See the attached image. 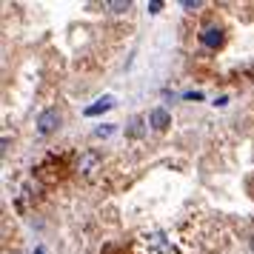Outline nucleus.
<instances>
[{"instance_id":"7ed1b4c3","label":"nucleus","mask_w":254,"mask_h":254,"mask_svg":"<svg viewBox=\"0 0 254 254\" xmlns=\"http://www.w3.org/2000/svg\"><path fill=\"white\" fill-rule=\"evenodd\" d=\"M112 106H115V97H112V94H106V97H100V100H94L92 106H86V112H83V115H86V117H97V115H103V112H109Z\"/></svg>"},{"instance_id":"f03ea898","label":"nucleus","mask_w":254,"mask_h":254,"mask_svg":"<svg viewBox=\"0 0 254 254\" xmlns=\"http://www.w3.org/2000/svg\"><path fill=\"white\" fill-rule=\"evenodd\" d=\"M149 126H151V128H157V131H166V128L172 126V115H169L166 109H151Z\"/></svg>"},{"instance_id":"39448f33","label":"nucleus","mask_w":254,"mask_h":254,"mask_svg":"<svg viewBox=\"0 0 254 254\" xmlns=\"http://www.w3.org/2000/svg\"><path fill=\"white\" fill-rule=\"evenodd\" d=\"M200 43L208 46V49H217L220 43H223V32H220V29H206V32L200 35Z\"/></svg>"},{"instance_id":"20e7f679","label":"nucleus","mask_w":254,"mask_h":254,"mask_svg":"<svg viewBox=\"0 0 254 254\" xmlns=\"http://www.w3.org/2000/svg\"><path fill=\"white\" fill-rule=\"evenodd\" d=\"M97 163H100V154H97V151H83L80 163H77V172L80 174H92L94 169H97Z\"/></svg>"},{"instance_id":"423d86ee","label":"nucleus","mask_w":254,"mask_h":254,"mask_svg":"<svg viewBox=\"0 0 254 254\" xmlns=\"http://www.w3.org/2000/svg\"><path fill=\"white\" fill-rule=\"evenodd\" d=\"M106 9H112L115 14H120V12H128V9H131V3H128V0H109V3H106Z\"/></svg>"},{"instance_id":"0eeeda50","label":"nucleus","mask_w":254,"mask_h":254,"mask_svg":"<svg viewBox=\"0 0 254 254\" xmlns=\"http://www.w3.org/2000/svg\"><path fill=\"white\" fill-rule=\"evenodd\" d=\"M112 131H115V128H112V126H109V123H106V126H100V128H97V131H94V134H97V137H109Z\"/></svg>"},{"instance_id":"1a4fd4ad","label":"nucleus","mask_w":254,"mask_h":254,"mask_svg":"<svg viewBox=\"0 0 254 254\" xmlns=\"http://www.w3.org/2000/svg\"><path fill=\"white\" fill-rule=\"evenodd\" d=\"M252 252H254V237H252Z\"/></svg>"},{"instance_id":"6e6552de","label":"nucleus","mask_w":254,"mask_h":254,"mask_svg":"<svg viewBox=\"0 0 254 254\" xmlns=\"http://www.w3.org/2000/svg\"><path fill=\"white\" fill-rule=\"evenodd\" d=\"M183 9H200V0H183Z\"/></svg>"},{"instance_id":"f257e3e1","label":"nucleus","mask_w":254,"mask_h":254,"mask_svg":"<svg viewBox=\"0 0 254 254\" xmlns=\"http://www.w3.org/2000/svg\"><path fill=\"white\" fill-rule=\"evenodd\" d=\"M60 123H63V117H60L58 109H46V112H40V117H37V134L49 137V134H55L60 128Z\"/></svg>"}]
</instances>
